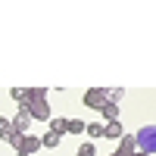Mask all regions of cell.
I'll return each mask as SVG.
<instances>
[{"label":"cell","instance_id":"1","mask_svg":"<svg viewBox=\"0 0 156 156\" xmlns=\"http://www.w3.org/2000/svg\"><path fill=\"white\" fill-rule=\"evenodd\" d=\"M6 140H9V147L16 153H25V156H34L37 150H41V137H37V134H16V131H12Z\"/></svg>","mask_w":156,"mask_h":156},{"label":"cell","instance_id":"2","mask_svg":"<svg viewBox=\"0 0 156 156\" xmlns=\"http://www.w3.org/2000/svg\"><path fill=\"white\" fill-rule=\"evenodd\" d=\"M134 144H137V150H140V153H150V156L156 153V122L140 128V131L134 134Z\"/></svg>","mask_w":156,"mask_h":156},{"label":"cell","instance_id":"3","mask_svg":"<svg viewBox=\"0 0 156 156\" xmlns=\"http://www.w3.org/2000/svg\"><path fill=\"white\" fill-rule=\"evenodd\" d=\"M19 109H25V112H28L31 119H37V122H50V119H53V109H50L47 100H28V103L19 106Z\"/></svg>","mask_w":156,"mask_h":156},{"label":"cell","instance_id":"4","mask_svg":"<svg viewBox=\"0 0 156 156\" xmlns=\"http://www.w3.org/2000/svg\"><path fill=\"white\" fill-rule=\"evenodd\" d=\"M103 103H106V87H87V90H84V106H87V109L100 112Z\"/></svg>","mask_w":156,"mask_h":156},{"label":"cell","instance_id":"5","mask_svg":"<svg viewBox=\"0 0 156 156\" xmlns=\"http://www.w3.org/2000/svg\"><path fill=\"white\" fill-rule=\"evenodd\" d=\"M9 125H12V131L16 134H28V125H31V115L25 112V109H19L16 115L9 119Z\"/></svg>","mask_w":156,"mask_h":156},{"label":"cell","instance_id":"6","mask_svg":"<svg viewBox=\"0 0 156 156\" xmlns=\"http://www.w3.org/2000/svg\"><path fill=\"white\" fill-rule=\"evenodd\" d=\"M137 153V144H134V134H122L119 137V150L112 156H134Z\"/></svg>","mask_w":156,"mask_h":156},{"label":"cell","instance_id":"7","mask_svg":"<svg viewBox=\"0 0 156 156\" xmlns=\"http://www.w3.org/2000/svg\"><path fill=\"white\" fill-rule=\"evenodd\" d=\"M122 134H125L122 122H106V125H103V137H109V140H119Z\"/></svg>","mask_w":156,"mask_h":156},{"label":"cell","instance_id":"8","mask_svg":"<svg viewBox=\"0 0 156 156\" xmlns=\"http://www.w3.org/2000/svg\"><path fill=\"white\" fill-rule=\"evenodd\" d=\"M100 112H103V119H106V122H119V103H103V106H100Z\"/></svg>","mask_w":156,"mask_h":156},{"label":"cell","instance_id":"9","mask_svg":"<svg viewBox=\"0 0 156 156\" xmlns=\"http://www.w3.org/2000/svg\"><path fill=\"white\" fill-rule=\"evenodd\" d=\"M50 131H53L56 137L69 134V119H50Z\"/></svg>","mask_w":156,"mask_h":156},{"label":"cell","instance_id":"10","mask_svg":"<svg viewBox=\"0 0 156 156\" xmlns=\"http://www.w3.org/2000/svg\"><path fill=\"white\" fill-rule=\"evenodd\" d=\"M122 97H125V87H106V100L109 103H122Z\"/></svg>","mask_w":156,"mask_h":156},{"label":"cell","instance_id":"11","mask_svg":"<svg viewBox=\"0 0 156 156\" xmlns=\"http://www.w3.org/2000/svg\"><path fill=\"white\" fill-rule=\"evenodd\" d=\"M9 97H12V100H16V103H19V106H22V103H25V100H28V87H12V90H9Z\"/></svg>","mask_w":156,"mask_h":156},{"label":"cell","instance_id":"12","mask_svg":"<svg viewBox=\"0 0 156 156\" xmlns=\"http://www.w3.org/2000/svg\"><path fill=\"white\" fill-rule=\"evenodd\" d=\"M28 100H47V87H28ZM25 100V103H28ZM22 103V106H25Z\"/></svg>","mask_w":156,"mask_h":156},{"label":"cell","instance_id":"13","mask_svg":"<svg viewBox=\"0 0 156 156\" xmlns=\"http://www.w3.org/2000/svg\"><path fill=\"white\" fill-rule=\"evenodd\" d=\"M84 134H87V137H103V125H100V122L84 125Z\"/></svg>","mask_w":156,"mask_h":156},{"label":"cell","instance_id":"14","mask_svg":"<svg viewBox=\"0 0 156 156\" xmlns=\"http://www.w3.org/2000/svg\"><path fill=\"white\" fill-rule=\"evenodd\" d=\"M59 140H62V137H56L53 131H47V134L41 137V147H59Z\"/></svg>","mask_w":156,"mask_h":156},{"label":"cell","instance_id":"15","mask_svg":"<svg viewBox=\"0 0 156 156\" xmlns=\"http://www.w3.org/2000/svg\"><path fill=\"white\" fill-rule=\"evenodd\" d=\"M75 156H97V147L90 144V140H84V144L78 147V153H75Z\"/></svg>","mask_w":156,"mask_h":156},{"label":"cell","instance_id":"16","mask_svg":"<svg viewBox=\"0 0 156 156\" xmlns=\"http://www.w3.org/2000/svg\"><path fill=\"white\" fill-rule=\"evenodd\" d=\"M69 134H84V122L81 119H69Z\"/></svg>","mask_w":156,"mask_h":156},{"label":"cell","instance_id":"17","mask_svg":"<svg viewBox=\"0 0 156 156\" xmlns=\"http://www.w3.org/2000/svg\"><path fill=\"white\" fill-rule=\"evenodd\" d=\"M9 134H12V125H9V119H3V115H0V137L6 140Z\"/></svg>","mask_w":156,"mask_h":156},{"label":"cell","instance_id":"18","mask_svg":"<svg viewBox=\"0 0 156 156\" xmlns=\"http://www.w3.org/2000/svg\"><path fill=\"white\" fill-rule=\"evenodd\" d=\"M134 156H150V153H140V150H137V153H134Z\"/></svg>","mask_w":156,"mask_h":156},{"label":"cell","instance_id":"19","mask_svg":"<svg viewBox=\"0 0 156 156\" xmlns=\"http://www.w3.org/2000/svg\"><path fill=\"white\" fill-rule=\"evenodd\" d=\"M16 156H25V153H16Z\"/></svg>","mask_w":156,"mask_h":156}]
</instances>
